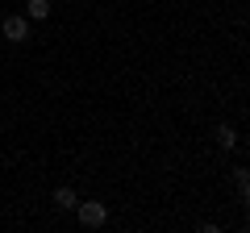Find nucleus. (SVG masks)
<instances>
[{"label":"nucleus","instance_id":"nucleus-3","mask_svg":"<svg viewBox=\"0 0 250 233\" xmlns=\"http://www.w3.org/2000/svg\"><path fill=\"white\" fill-rule=\"evenodd\" d=\"M25 17L29 21H46L50 17V0H25Z\"/></svg>","mask_w":250,"mask_h":233},{"label":"nucleus","instance_id":"nucleus-5","mask_svg":"<svg viewBox=\"0 0 250 233\" xmlns=\"http://www.w3.org/2000/svg\"><path fill=\"white\" fill-rule=\"evenodd\" d=\"M217 142H221V146H225V150H229V146H233V142H238V134H233V129H229V125H221V129H217Z\"/></svg>","mask_w":250,"mask_h":233},{"label":"nucleus","instance_id":"nucleus-2","mask_svg":"<svg viewBox=\"0 0 250 233\" xmlns=\"http://www.w3.org/2000/svg\"><path fill=\"white\" fill-rule=\"evenodd\" d=\"M75 216H80L83 229H100V225L108 221V208L100 204V200H88V204H75Z\"/></svg>","mask_w":250,"mask_h":233},{"label":"nucleus","instance_id":"nucleus-6","mask_svg":"<svg viewBox=\"0 0 250 233\" xmlns=\"http://www.w3.org/2000/svg\"><path fill=\"white\" fill-rule=\"evenodd\" d=\"M233 179H238L242 196H246V192H250V171H246V167H238V171H233Z\"/></svg>","mask_w":250,"mask_h":233},{"label":"nucleus","instance_id":"nucleus-1","mask_svg":"<svg viewBox=\"0 0 250 233\" xmlns=\"http://www.w3.org/2000/svg\"><path fill=\"white\" fill-rule=\"evenodd\" d=\"M0 34L9 38V42H29V38H34V29H29V17L25 13H13V17H4V25H0Z\"/></svg>","mask_w":250,"mask_h":233},{"label":"nucleus","instance_id":"nucleus-4","mask_svg":"<svg viewBox=\"0 0 250 233\" xmlns=\"http://www.w3.org/2000/svg\"><path fill=\"white\" fill-rule=\"evenodd\" d=\"M54 204H59V208H75L80 200H75V192H71V188H59V192H54Z\"/></svg>","mask_w":250,"mask_h":233}]
</instances>
